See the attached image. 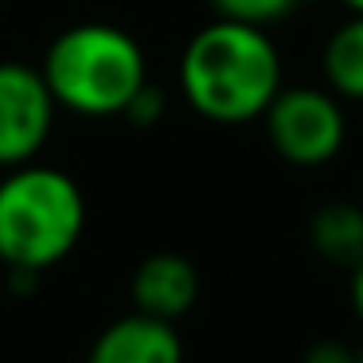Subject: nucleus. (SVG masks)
<instances>
[{
    "label": "nucleus",
    "mask_w": 363,
    "mask_h": 363,
    "mask_svg": "<svg viewBox=\"0 0 363 363\" xmlns=\"http://www.w3.org/2000/svg\"><path fill=\"white\" fill-rule=\"evenodd\" d=\"M184 102L215 125L262 121L277 90L285 86V63L269 28L219 20L203 24L180 51L176 67Z\"/></svg>",
    "instance_id": "f257e3e1"
},
{
    "label": "nucleus",
    "mask_w": 363,
    "mask_h": 363,
    "mask_svg": "<svg viewBox=\"0 0 363 363\" xmlns=\"http://www.w3.org/2000/svg\"><path fill=\"white\" fill-rule=\"evenodd\" d=\"M86 230V196L63 168L28 160L0 172V266L48 274Z\"/></svg>",
    "instance_id": "f03ea898"
},
{
    "label": "nucleus",
    "mask_w": 363,
    "mask_h": 363,
    "mask_svg": "<svg viewBox=\"0 0 363 363\" xmlns=\"http://www.w3.org/2000/svg\"><path fill=\"white\" fill-rule=\"evenodd\" d=\"M43 82L59 110L74 118H121L149 82V59L137 35L118 24H71L43 51Z\"/></svg>",
    "instance_id": "7ed1b4c3"
},
{
    "label": "nucleus",
    "mask_w": 363,
    "mask_h": 363,
    "mask_svg": "<svg viewBox=\"0 0 363 363\" xmlns=\"http://www.w3.org/2000/svg\"><path fill=\"white\" fill-rule=\"evenodd\" d=\"M266 141L285 164L320 168L344 152L347 113L328 86H281L269 110L262 113Z\"/></svg>",
    "instance_id": "20e7f679"
},
{
    "label": "nucleus",
    "mask_w": 363,
    "mask_h": 363,
    "mask_svg": "<svg viewBox=\"0 0 363 363\" xmlns=\"http://www.w3.org/2000/svg\"><path fill=\"white\" fill-rule=\"evenodd\" d=\"M55 98L43 71L24 59H0V172L40 160L55 129Z\"/></svg>",
    "instance_id": "39448f33"
},
{
    "label": "nucleus",
    "mask_w": 363,
    "mask_h": 363,
    "mask_svg": "<svg viewBox=\"0 0 363 363\" xmlns=\"http://www.w3.org/2000/svg\"><path fill=\"white\" fill-rule=\"evenodd\" d=\"M129 297L137 313L160 316V320H180L199 301V269L191 258L176 250H157L133 269L129 277Z\"/></svg>",
    "instance_id": "423d86ee"
},
{
    "label": "nucleus",
    "mask_w": 363,
    "mask_h": 363,
    "mask_svg": "<svg viewBox=\"0 0 363 363\" xmlns=\"http://www.w3.org/2000/svg\"><path fill=\"white\" fill-rule=\"evenodd\" d=\"M86 363H184V340L172 320L133 308L98 332Z\"/></svg>",
    "instance_id": "0eeeda50"
},
{
    "label": "nucleus",
    "mask_w": 363,
    "mask_h": 363,
    "mask_svg": "<svg viewBox=\"0 0 363 363\" xmlns=\"http://www.w3.org/2000/svg\"><path fill=\"white\" fill-rule=\"evenodd\" d=\"M308 242L328 266L352 274L363 262V203L355 199H328L308 219Z\"/></svg>",
    "instance_id": "6e6552de"
},
{
    "label": "nucleus",
    "mask_w": 363,
    "mask_h": 363,
    "mask_svg": "<svg viewBox=\"0 0 363 363\" xmlns=\"http://www.w3.org/2000/svg\"><path fill=\"white\" fill-rule=\"evenodd\" d=\"M320 82L340 102H363V16L352 12L320 48Z\"/></svg>",
    "instance_id": "1a4fd4ad"
},
{
    "label": "nucleus",
    "mask_w": 363,
    "mask_h": 363,
    "mask_svg": "<svg viewBox=\"0 0 363 363\" xmlns=\"http://www.w3.org/2000/svg\"><path fill=\"white\" fill-rule=\"evenodd\" d=\"M207 4L219 20H238L254 28H274L297 9V0H207Z\"/></svg>",
    "instance_id": "9d476101"
},
{
    "label": "nucleus",
    "mask_w": 363,
    "mask_h": 363,
    "mask_svg": "<svg viewBox=\"0 0 363 363\" xmlns=\"http://www.w3.org/2000/svg\"><path fill=\"white\" fill-rule=\"evenodd\" d=\"M168 113V98H164V90H157L152 82H145L141 90H137V98L125 106V113L121 118L129 121V125H137V129H152L160 118Z\"/></svg>",
    "instance_id": "9b49d317"
},
{
    "label": "nucleus",
    "mask_w": 363,
    "mask_h": 363,
    "mask_svg": "<svg viewBox=\"0 0 363 363\" xmlns=\"http://www.w3.org/2000/svg\"><path fill=\"white\" fill-rule=\"evenodd\" d=\"M301 363H355V352L340 340H316Z\"/></svg>",
    "instance_id": "f8f14e48"
},
{
    "label": "nucleus",
    "mask_w": 363,
    "mask_h": 363,
    "mask_svg": "<svg viewBox=\"0 0 363 363\" xmlns=\"http://www.w3.org/2000/svg\"><path fill=\"white\" fill-rule=\"evenodd\" d=\"M347 293H352V308H355V316L363 320V262L352 269V285H347Z\"/></svg>",
    "instance_id": "ddd939ff"
},
{
    "label": "nucleus",
    "mask_w": 363,
    "mask_h": 363,
    "mask_svg": "<svg viewBox=\"0 0 363 363\" xmlns=\"http://www.w3.org/2000/svg\"><path fill=\"white\" fill-rule=\"evenodd\" d=\"M344 4H347V12H359L363 16V0H344Z\"/></svg>",
    "instance_id": "4468645a"
},
{
    "label": "nucleus",
    "mask_w": 363,
    "mask_h": 363,
    "mask_svg": "<svg viewBox=\"0 0 363 363\" xmlns=\"http://www.w3.org/2000/svg\"><path fill=\"white\" fill-rule=\"evenodd\" d=\"M355 363H363V352H355Z\"/></svg>",
    "instance_id": "2eb2a0df"
},
{
    "label": "nucleus",
    "mask_w": 363,
    "mask_h": 363,
    "mask_svg": "<svg viewBox=\"0 0 363 363\" xmlns=\"http://www.w3.org/2000/svg\"><path fill=\"white\" fill-rule=\"evenodd\" d=\"M359 203H363V199H359Z\"/></svg>",
    "instance_id": "dca6fc26"
}]
</instances>
